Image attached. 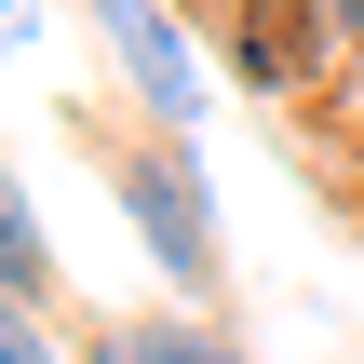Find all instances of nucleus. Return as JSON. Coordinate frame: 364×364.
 <instances>
[{"instance_id": "f257e3e1", "label": "nucleus", "mask_w": 364, "mask_h": 364, "mask_svg": "<svg viewBox=\"0 0 364 364\" xmlns=\"http://www.w3.org/2000/svg\"><path fill=\"white\" fill-rule=\"evenodd\" d=\"M108 203L135 216V243H149L162 297H216L230 243H216V176H203V149H189V135H162V122L108 135Z\"/></svg>"}, {"instance_id": "f03ea898", "label": "nucleus", "mask_w": 364, "mask_h": 364, "mask_svg": "<svg viewBox=\"0 0 364 364\" xmlns=\"http://www.w3.org/2000/svg\"><path fill=\"white\" fill-rule=\"evenodd\" d=\"M81 14H95L108 68H122V95H135V122L189 135V122H203V41H189L162 0H81Z\"/></svg>"}, {"instance_id": "7ed1b4c3", "label": "nucleus", "mask_w": 364, "mask_h": 364, "mask_svg": "<svg viewBox=\"0 0 364 364\" xmlns=\"http://www.w3.org/2000/svg\"><path fill=\"white\" fill-rule=\"evenodd\" d=\"M324 54H338V41H324L311 0H230V81H257V95H311Z\"/></svg>"}, {"instance_id": "20e7f679", "label": "nucleus", "mask_w": 364, "mask_h": 364, "mask_svg": "<svg viewBox=\"0 0 364 364\" xmlns=\"http://www.w3.org/2000/svg\"><path fill=\"white\" fill-rule=\"evenodd\" d=\"M95 364H257L243 338H216V324H189V311H135V324H108Z\"/></svg>"}, {"instance_id": "39448f33", "label": "nucleus", "mask_w": 364, "mask_h": 364, "mask_svg": "<svg viewBox=\"0 0 364 364\" xmlns=\"http://www.w3.org/2000/svg\"><path fill=\"white\" fill-rule=\"evenodd\" d=\"M54 284H68V270H54V243H41V203H27V189H0V297H14V311H41Z\"/></svg>"}, {"instance_id": "423d86ee", "label": "nucleus", "mask_w": 364, "mask_h": 364, "mask_svg": "<svg viewBox=\"0 0 364 364\" xmlns=\"http://www.w3.org/2000/svg\"><path fill=\"white\" fill-rule=\"evenodd\" d=\"M0 364H68V351L41 338V311H14V324H0Z\"/></svg>"}, {"instance_id": "0eeeda50", "label": "nucleus", "mask_w": 364, "mask_h": 364, "mask_svg": "<svg viewBox=\"0 0 364 364\" xmlns=\"http://www.w3.org/2000/svg\"><path fill=\"white\" fill-rule=\"evenodd\" d=\"M0 27H14V54H41V27H54V0H0Z\"/></svg>"}, {"instance_id": "6e6552de", "label": "nucleus", "mask_w": 364, "mask_h": 364, "mask_svg": "<svg viewBox=\"0 0 364 364\" xmlns=\"http://www.w3.org/2000/svg\"><path fill=\"white\" fill-rule=\"evenodd\" d=\"M311 14H324V41H338V54H364V0H311Z\"/></svg>"}]
</instances>
